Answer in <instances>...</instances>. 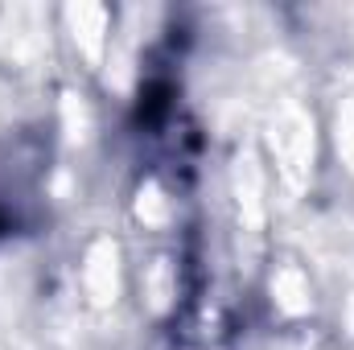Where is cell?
Segmentation results:
<instances>
[{
  "label": "cell",
  "instance_id": "obj_1",
  "mask_svg": "<svg viewBox=\"0 0 354 350\" xmlns=\"http://www.w3.org/2000/svg\"><path fill=\"white\" fill-rule=\"evenodd\" d=\"M272 145H276V153H280L284 174L297 177V169L309 161V128H305V120H301L297 111H284V116L276 120V128H272Z\"/></svg>",
  "mask_w": 354,
  "mask_h": 350
},
{
  "label": "cell",
  "instance_id": "obj_2",
  "mask_svg": "<svg viewBox=\"0 0 354 350\" xmlns=\"http://www.w3.org/2000/svg\"><path fill=\"white\" fill-rule=\"evenodd\" d=\"M75 17H79V21H83V17H91V21H103V8H75ZM83 37H87V50H91V54H99V29H87Z\"/></svg>",
  "mask_w": 354,
  "mask_h": 350
}]
</instances>
